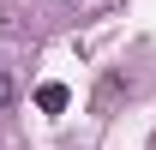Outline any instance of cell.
<instances>
[{
  "label": "cell",
  "mask_w": 156,
  "mask_h": 150,
  "mask_svg": "<svg viewBox=\"0 0 156 150\" xmlns=\"http://www.w3.org/2000/svg\"><path fill=\"white\" fill-rule=\"evenodd\" d=\"M126 90H132L126 78H102V90H96V114H108V108H114V102H120Z\"/></svg>",
  "instance_id": "6da1fadb"
},
{
  "label": "cell",
  "mask_w": 156,
  "mask_h": 150,
  "mask_svg": "<svg viewBox=\"0 0 156 150\" xmlns=\"http://www.w3.org/2000/svg\"><path fill=\"white\" fill-rule=\"evenodd\" d=\"M66 102H72V96H66V84H42V90H36V108H48V114H60Z\"/></svg>",
  "instance_id": "7a4b0ae2"
},
{
  "label": "cell",
  "mask_w": 156,
  "mask_h": 150,
  "mask_svg": "<svg viewBox=\"0 0 156 150\" xmlns=\"http://www.w3.org/2000/svg\"><path fill=\"white\" fill-rule=\"evenodd\" d=\"M12 96H18V90H12V78H6V66H0V114L12 108Z\"/></svg>",
  "instance_id": "3957f363"
}]
</instances>
